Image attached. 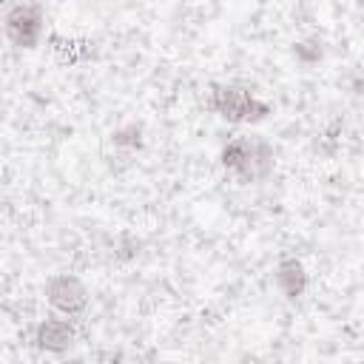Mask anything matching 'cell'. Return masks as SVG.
<instances>
[{"label": "cell", "instance_id": "cell-1", "mask_svg": "<svg viewBox=\"0 0 364 364\" xmlns=\"http://www.w3.org/2000/svg\"><path fill=\"white\" fill-rule=\"evenodd\" d=\"M219 165L225 173H230L239 185L262 182L276 168V151L273 145L259 134H236L228 139L219 151Z\"/></svg>", "mask_w": 364, "mask_h": 364}, {"label": "cell", "instance_id": "cell-2", "mask_svg": "<svg viewBox=\"0 0 364 364\" xmlns=\"http://www.w3.org/2000/svg\"><path fill=\"white\" fill-rule=\"evenodd\" d=\"M208 105L216 117L233 125H253L270 117V102L256 97L247 85L242 82H216L208 91Z\"/></svg>", "mask_w": 364, "mask_h": 364}, {"label": "cell", "instance_id": "cell-3", "mask_svg": "<svg viewBox=\"0 0 364 364\" xmlns=\"http://www.w3.org/2000/svg\"><path fill=\"white\" fill-rule=\"evenodd\" d=\"M3 31L14 48L31 51L40 46L46 31V11L37 3H11L3 14Z\"/></svg>", "mask_w": 364, "mask_h": 364}, {"label": "cell", "instance_id": "cell-4", "mask_svg": "<svg viewBox=\"0 0 364 364\" xmlns=\"http://www.w3.org/2000/svg\"><path fill=\"white\" fill-rule=\"evenodd\" d=\"M43 296L57 316L77 318L88 310V287L71 273H54L43 284Z\"/></svg>", "mask_w": 364, "mask_h": 364}, {"label": "cell", "instance_id": "cell-5", "mask_svg": "<svg viewBox=\"0 0 364 364\" xmlns=\"http://www.w3.org/2000/svg\"><path fill=\"white\" fill-rule=\"evenodd\" d=\"M77 338V327L71 318L65 316H48L43 321H37L34 333H31V341L40 353H51V355H63L71 350Z\"/></svg>", "mask_w": 364, "mask_h": 364}, {"label": "cell", "instance_id": "cell-6", "mask_svg": "<svg viewBox=\"0 0 364 364\" xmlns=\"http://www.w3.org/2000/svg\"><path fill=\"white\" fill-rule=\"evenodd\" d=\"M273 282H276V287H279V293H282L284 299L296 301V299H301V296L307 293V287H310V273H307V267H304L301 259L284 256V259H279V264H276V270H273Z\"/></svg>", "mask_w": 364, "mask_h": 364}, {"label": "cell", "instance_id": "cell-7", "mask_svg": "<svg viewBox=\"0 0 364 364\" xmlns=\"http://www.w3.org/2000/svg\"><path fill=\"white\" fill-rule=\"evenodd\" d=\"M48 46H51V54L57 57V63H63V65H77V63H85L94 57V43H88V40L51 34Z\"/></svg>", "mask_w": 364, "mask_h": 364}, {"label": "cell", "instance_id": "cell-8", "mask_svg": "<svg viewBox=\"0 0 364 364\" xmlns=\"http://www.w3.org/2000/svg\"><path fill=\"white\" fill-rule=\"evenodd\" d=\"M111 142H114V148H122V151L134 154V151L142 148V128L136 122H128V125H122L111 134Z\"/></svg>", "mask_w": 364, "mask_h": 364}, {"label": "cell", "instance_id": "cell-9", "mask_svg": "<svg viewBox=\"0 0 364 364\" xmlns=\"http://www.w3.org/2000/svg\"><path fill=\"white\" fill-rule=\"evenodd\" d=\"M293 57L301 63V65H316L321 57H324V43L318 37H304L293 46Z\"/></svg>", "mask_w": 364, "mask_h": 364}, {"label": "cell", "instance_id": "cell-10", "mask_svg": "<svg viewBox=\"0 0 364 364\" xmlns=\"http://www.w3.org/2000/svg\"><path fill=\"white\" fill-rule=\"evenodd\" d=\"M63 364H85V361H80V358H71V361H63Z\"/></svg>", "mask_w": 364, "mask_h": 364}]
</instances>
